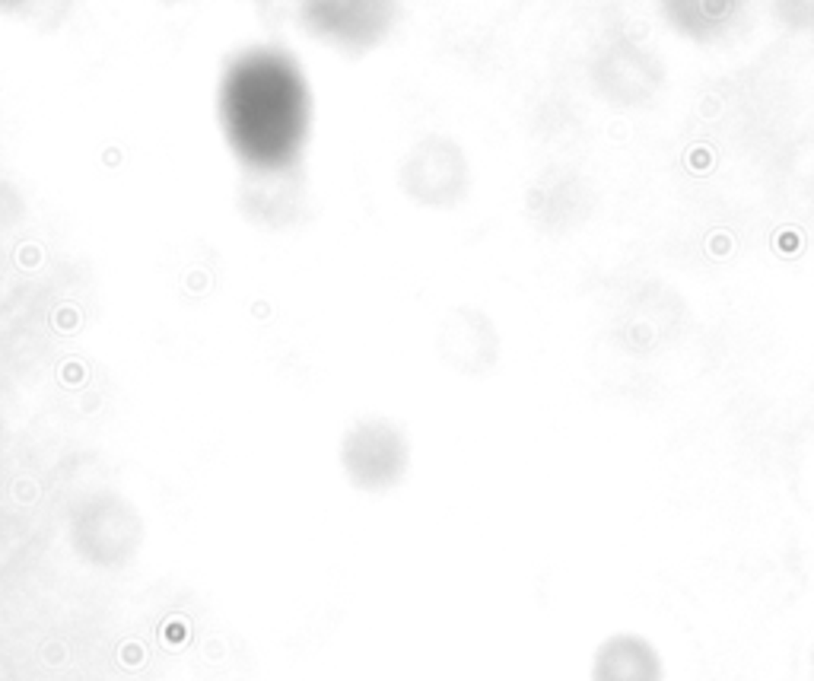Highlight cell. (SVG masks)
Here are the masks:
<instances>
[{
    "label": "cell",
    "instance_id": "cell-1",
    "mask_svg": "<svg viewBox=\"0 0 814 681\" xmlns=\"http://www.w3.org/2000/svg\"><path fill=\"white\" fill-rule=\"evenodd\" d=\"M220 121L248 172H289L312 128V96L296 61L274 48L238 54L223 77Z\"/></svg>",
    "mask_w": 814,
    "mask_h": 681
},
{
    "label": "cell",
    "instance_id": "cell-2",
    "mask_svg": "<svg viewBox=\"0 0 814 681\" xmlns=\"http://www.w3.org/2000/svg\"><path fill=\"white\" fill-rule=\"evenodd\" d=\"M67 538L90 567L118 570L137 557L143 545V519L131 500L115 490H99L74 507L67 519Z\"/></svg>",
    "mask_w": 814,
    "mask_h": 681
},
{
    "label": "cell",
    "instance_id": "cell-3",
    "mask_svg": "<svg viewBox=\"0 0 814 681\" xmlns=\"http://www.w3.org/2000/svg\"><path fill=\"white\" fill-rule=\"evenodd\" d=\"M338 462L347 484L363 494L401 487L411 468V443L401 424L388 417H360L344 430Z\"/></svg>",
    "mask_w": 814,
    "mask_h": 681
},
{
    "label": "cell",
    "instance_id": "cell-4",
    "mask_svg": "<svg viewBox=\"0 0 814 681\" xmlns=\"http://www.w3.org/2000/svg\"><path fill=\"white\" fill-rule=\"evenodd\" d=\"M398 19V0H299V23L312 39L347 54L376 48Z\"/></svg>",
    "mask_w": 814,
    "mask_h": 681
},
{
    "label": "cell",
    "instance_id": "cell-5",
    "mask_svg": "<svg viewBox=\"0 0 814 681\" xmlns=\"http://www.w3.org/2000/svg\"><path fill=\"white\" fill-rule=\"evenodd\" d=\"M592 681H665V662L646 637L620 631L595 649Z\"/></svg>",
    "mask_w": 814,
    "mask_h": 681
},
{
    "label": "cell",
    "instance_id": "cell-6",
    "mask_svg": "<svg viewBox=\"0 0 814 681\" xmlns=\"http://www.w3.org/2000/svg\"><path fill=\"white\" fill-rule=\"evenodd\" d=\"M445 150L449 143L442 141H423L414 147L411 156H404L398 182H401L404 194H411L414 201L427 204V207H439L449 201L452 192V166H445Z\"/></svg>",
    "mask_w": 814,
    "mask_h": 681
},
{
    "label": "cell",
    "instance_id": "cell-7",
    "mask_svg": "<svg viewBox=\"0 0 814 681\" xmlns=\"http://www.w3.org/2000/svg\"><path fill=\"white\" fill-rule=\"evenodd\" d=\"M23 0H0V10H13V7H19Z\"/></svg>",
    "mask_w": 814,
    "mask_h": 681
},
{
    "label": "cell",
    "instance_id": "cell-8",
    "mask_svg": "<svg viewBox=\"0 0 814 681\" xmlns=\"http://www.w3.org/2000/svg\"><path fill=\"white\" fill-rule=\"evenodd\" d=\"M169 3H172V0H169Z\"/></svg>",
    "mask_w": 814,
    "mask_h": 681
}]
</instances>
